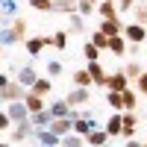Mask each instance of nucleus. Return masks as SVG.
<instances>
[{
    "instance_id": "f257e3e1",
    "label": "nucleus",
    "mask_w": 147,
    "mask_h": 147,
    "mask_svg": "<svg viewBox=\"0 0 147 147\" xmlns=\"http://www.w3.org/2000/svg\"><path fill=\"white\" fill-rule=\"evenodd\" d=\"M32 136H35V124L27 118V121H18V124H15V132H9L6 141L9 144H24L27 138H32Z\"/></svg>"
},
{
    "instance_id": "f03ea898",
    "label": "nucleus",
    "mask_w": 147,
    "mask_h": 147,
    "mask_svg": "<svg viewBox=\"0 0 147 147\" xmlns=\"http://www.w3.org/2000/svg\"><path fill=\"white\" fill-rule=\"evenodd\" d=\"M27 85L24 82H6V85H0V103H9V100H24V97H27Z\"/></svg>"
},
{
    "instance_id": "7ed1b4c3",
    "label": "nucleus",
    "mask_w": 147,
    "mask_h": 147,
    "mask_svg": "<svg viewBox=\"0 0 147 147\" xmlns=\"http://www.w3.org/2000/svg\"><path fill=\"white\" fill-rule=\"evenodd\" d=\"M24 47H27V53L35 59L44 47H53V38H50V35H30V38L24 41Z\"/></svg>"
},
{
    "instance_id": "20e7f679",
    "label": "nucleus",
    "mask_w": 147,
    "mask_h": 147,
    "mask_svg": "<svg viewBox=\"0 0 147 147\" xmlns=\"http://www.w3.org/2000/svg\"><path fill=\"white\" fill-rule=\"evenodd\" d=\"M3 109L9 112V118L15 121V124H18V121H27V118L32 115V112H30V106L24 103V100H9V103H3Z\"/></svg>"
},
{
    "instance_id": "39448f33",
    "label": "nucleus",
    "mask_w": 147,
    "mask_h": 147,
    "mask_svg": "<svg viewBox=\"0 0 147 147\" xmlns=\"http://www.w3.org/2000/svg\"><path fill=\"white\" fill-rule=\"evenodd\" d=\"M124 35H127V41L141 44V41H147V27H144V24H138V21H132V24H127V27H124Z\"/></svg>"
},
{
    "instance_id": "423d86ee",
    "label": "nucleus",
    "mask_w": 147,
    "mask_h": 147,
    "mask_svg": "<svg viewBox=\"0 0 147 147\" xmlns=\"http://www.w3.org/2000/svg\"><path fill=\"white\" fill-rule=\"evenodd\" d=\"M129 82H132V80L124 74V68H121V71H112V74H109L106 88H112V91H127V88H129Z\"/></svg>"
},
{
    "instance_id": "0eeeda50",
    "label": "nucleus",
    "mask_w": 147,
    "mask_h": 147,
    "mask_svg": "<svg viewBox=\"0 0 147 147\" xmlns=\"http://www.w3.org/2000/svg\"><path fill=\"white\" fill-rule=\"evenodd\" d=\"M65 97H68V103H71V106H85L91 94H88V85H74V88H71Z\"/></svg>"
},
{
    "instance_id": "6e6552de",
    "label": "nucleus",
    "mask_w": 147,
    "mask_h": 147,
    "mask_svg": "<svg viewBox=\"0 0 147 147\" xmlns=\"http://www.w3.org/2000/svg\"><path fill=\"white\" fill-rule=\"evenodd\" d=\"M124 132H121V136H124L127 141H132L136 138V109H124Z\"/></svg>"
},
{
    "instance_id": "1a4fd4ad",
    "label": "nucleus",
    "mask_w": 147,
    "mask_h": 147,
    "mask_svg": "<svg viewBox=\"0 0 147 147\" xmlns=\"http://www.w3.org/2000/svg\"><path fill=\"white\" fill-rule=\"evenodd\" d=\"M88 71H91V80H94V85H106V80H109V71L100 65V59L88 62Z\"/></svg>"
},
{
    "instance_id": "9d476101",
    "label": "nucleus",
    "mask_w": 147,
    "mask_h": 147,
    "mask_svg": "<svg viewBox=\"0 0 147 147\" xmlns=\"http://www.w3.org/2000/svg\"><path fill=\"white\" fill-rule=\"evenodd\" d=\"M53 118H56V115L50 112V106H44V109H38V112H32V115H30V121H32L35 127H50V124H53Z\"/></svg>"
},
{
    "instance_id": "9b49d317",
    "label": "nucleus",
    "mask_w": 147,
    "mask_h": 147,
    "mask_svg": "<svg viewBox=\"0 0 147 147\" xmlns=\"http://www.w3.org/2000/svg\"><path fill=\"white\" fill-rule=\"evenodd\" d=\"M100 30L106 35H121V32H124V24L118 21V15L115 18H100Z\"/></svg>"
},
{
    "instance_id": "f8f14e48",
    "label": "nucleus",
    "mask_w": 147,
    "mask_h": 147,
    "mask_svg": "<svg viewBox=\"0 0 147 147\" xmlns=\"http://www.w3.org/2000/svg\"><path fill=\"white\" fill-rule=\"evenodd\" d=\"M24 103L30 106V112H38V109H44L47 103H44V94H38V91H27V97H24Z\"/></svg>"
},
{
    "instance_id": "ddd939ff",
    "label": "nucleus",
    "mask_w": 147,
    "mask_h": 147,
    "mask_svg": "<svg viewBox=\"0 0 147 147\" xmlns=\"http://www.w3.org/2000/svg\"><path fill=\"white\" fill-rule=\"evenodd\" d=\"M35 80H38V74H35V68H32V65L18 68V82H24L27 88H32V85H35Z\"/></svg>"
},
{
    "instance_id": "4468645a",
    "label": "nucleus",
    "mask_w": 147,
    "mask_h": 147,
    "mask_svg": "<svg viewBox=\"0 0 147 147\" xmlns=\"http://www.w3.org/2000/svg\"><path fill=\"white\" fill-rule=\"evenodd\" d=\"M50 129L53 132H59V136H68V132L74 129V118H53V124H50Z\"/></svg>"
},
{
    "instance_id": "2eb2a0df",
    "label": "nucleus",
    "mask_w": 147,
    "mask_h": 147,
    "mask_svg": "<svg viewBox=\"0 0 147 147\" xmlns=\"http://www.w3.org/2000/svg\"><path fill=\"white\" fill-rule=\"evenodd\" d=\"M50 112H53L56 118H71V103H68V97L53 100V103H50Z\"/></svg>"
},
{
    "instance_id": "dca6fc26",
    "label": "nucleus",
    "mask_w": 147,
    "mask_h": 147,
    "mask_svg": "<svg viewBox=\"0 0 147 147\" xmlns=\"http://www.w3.org/2000/svg\"><path fill=\"white\" fill-rule=\"evenodd\" d=\"M71 82H74V85H94V80H91V71H88V68L74 71V74H71Z\"/></svg>"
},
{
    "instance_id": "f3484780",
    "label": "nucleus",
    "mask_w": 147,
    "mask_h": 147,
    "mask_svg": "<svg viewBox=\"0 0 147 147\" xmlns=\"http://www.w3.org/2000/svg\"><path fill=\"white\" fill-rule=\"evenodd\" d=\"M109 50H112L115 56H124V53H127V35H124V32H121V35H112Z\"/></svg>"
},
{
    "instance_id": "a211bd4d",
    "label": "nucleus",
    "mask_w": 147,
    "mask_h": 147,
    "mask_svg": "<svg viewBox=\"0 0 147 147\" xmlns=\"http://www.w3.org/2000/svg\"><path fill=\"white\" fill-rule=\"evenodd\" d=\"M77 3H80V0H56L53 12H56V15H71V12H77Z\"/></svg>"
},
{
    "instance_id": "6ab92c4d",
    "label": "nucleus",
    "mask_w": 147,
    "mask_h": 147,
    "mask_svg": "<svg viewBox=\"0 0 147 147\" xmlns=\"http://www.w3.org/2000/svg\"><path fill=\"white\" fill-rule=\"evenodd\" d=\"M109 138H112V136H109V129H91V132H88V144H94V147L106 144Z\"/></svg>"
},
{
    "instance_id": "aec40b11",
    "label": "nucleus",
    "mask_w": 147,
    "mask_h": 147,
    "mask_svg": "<svg viewBox=\"0 0 147 147\" xmlns=\"http://www.w3.org/2000/svg\"><path fill=\"white\" fill-rule=\"evenodd\" d=\"M97 15L100 18H115L118 12H115V0H100L97 3Z\"/></svg>"
},
{
    "instance_id": "412c9836",
    "label": "nucleus",
    "mask_w": 147,
    "mask_h": 147,
    "mask_svg": "<svg viewBox=\"0 0 147 147\" xmlns=\"http://www.w3.org/2000/svg\"><path fill=\"white\" fill-rule=\"evenodd\" d=\"M106 129H109V136H121V132H124V115H112Z\"/></svg>"
},
{
    "instance_id": "4be33fe9",
    "label": "nucleus",
    "mask_w": 147,
    "mask_h": 147,
    "mask_svg": "<svg viewBox=\"0 0 147 147\" xmlns=\"http://www.w3.org/2000/svg\"><path fill=\"white\" fill-rule=\"evenodd\" d=\"M85 15H80V12H71V15H68V27L74 30V32H82L85 30V21H82Z\"/></svg>"
},
{
    "instance_id": "5701e85b",
    "label": "nucleus",
    "mask_w": 147,
    "mask_h": 147,
    "mask_svg": "<svg viewBox=\"0 0 147 147\" xmlns=\"http://www.w3.org/2000/svg\"><path fill=\"white\" fill-rule=\"evenodd\" d=\"M124 74H127V77H129L132 82H136V80L141 77L144 71H141V65H138V62H124Z\"/></svg>"
},
{
    "instance_id": "b1692460",
    "label": "nucleus",
    "mask_w": 147,
    "mask_h": 147,
    "mask_svg": "<svg viewBox=\"0 0 147 147\" xmlns=\"http://www.w3.org/2000/svg\"><path fill=\"white\" fill-rule=\"evenodd\" d=\"M91 41H94L97 47H100V50H109V41H112V35H106L103 30H97V32L91 35Z\"/></svg>"
},
{
    "instance_id": "393cba45",
    "label": "nucleus",
    "mask_w": 147,
    "mask_h": 147,
    "mask_svg": "<svg viewBox=\"0 0 147 147\" xmlns=\"http://www.w3.org/2000/svg\"><path fill=\"white\" fill-rule=\"evenodd\" d=\"M106 103L112 106V109H124V91H112V88H109V97H106Z\"/></svg>"
},
{
    "instance_id": "a878e982",
    "label": "nucleus",
    "mask_w": 147,
    "mask_h": 147,
    "mask_svg": "<svg viewBox=\"0 0 147 147\" xmlns=\"http://www.w3.org/2000/svg\"><path fill=\"white\" fill-rule=\"evenodd\" d=\"M82 53H85V59H88V62H94V59H100V47H97L94 41H85Z\"/></svg>"
},
{
    "instance_id": "bb28decb",
    "label": "nucleus",
    "mask_w": 147,
    "mask_h": 147,
    "mask_svg": "<svg viewBox=\"0 0 147 147\" xmlns=\"http://www.w3.org/2000/svg\"><path fill=\"white\" fill-rule=\"evenodd\" d=\"M77 12L88 18V15H94V12H97V6H94V0H80V3H77Z\"/></svg>"
},
{
    "instance_id": "cd10ccee",
    "label": "nucleus",
    "mask_w": 147,
    "mask_h": 147,
    "mask_svg": "<svg viewBox=\"0 0 147 147\" xmlns=\"http://www.w3.org/2000/svg\"><path fill=\"white\" fill-rule=\"evenodd\" d=\"M53 3H56V0H30V6L35 12H53Z\"/></svg>"
},
{
    "instance_id": "c85d7f7f",
    "label": "nucleus",
    "mask_w": 147,
    "mask_h": 147,
    "mask_svg": "<svg viewBox=\"0 0 147 147\" xmlns=\"http://www.w3.org/2000/svg\"><path fill=\"white\" fill-rule=\"evenodd\" d=\"M50 80H53V77H50ZM50 80H41V77H38V80H35V85H32V91H38V94H50V88H53Z\"/></svg>"
},
{
    "instance_id": "c756f323",
    "label": "nucleus",
    "mask_w": 147,
    "mask_h": 147,
    "mask_svg": "<svg viewBox=\"0 0 147 147\" xmlns=\"http://www.w3.org/2000/svg\"><path fill=\"white\" fill-rule=\"evenodd\" d=\"M50 38H53V47H56V50H65V47H68V32H65V30H62V32H53Z\"/></svg>"
},
{
    "instance_id": "7c9ffc66",
    "label": "nucleus",
    "mask_w": 147,
    "mask_h": 147,
    "mask_svg": "<svg viewBox=\"0 0 147 147\" xmlns=\"http://www.w3.org/2000/svg\"><path fill=\"white\" fill-rule=\"evenodd\" d=\"M15 41H21V38H18V32L12 30V27H6V30H3V47H12Z\"/></svg>"
},
{
    "instance_id": "2f4dec72",
    "label": "nucleus",
    "mask_w": 147,
    "mask_h": 147,
    "mask_svg": "<svg viewBox=\"0 0 147 147\" xmlns=\"http://www.w3.org/2000/svg\"><path fill=\"white\" fill-rule=\"evenodd\" d=\"M124 109H136V88L132 85L124 91Z\"/></svg>"
},
{
    "instance_id": "473e14b6",
    "label": "nucleus",
    "mask_w": 147,
    "mask_h": 147,
    "mask_svg": "<svg viewBox=\"0 0 147 147\" xmlns=\"http://www.w3.org/2000/svg\"><path fill=\"white\" fill-rule=\"evenodd\" d=\"M12 30H15L18 32V38L24 41V38H27V21H24V18H18L15 24H12Z\"/></svg>"
},
{
    "instance_id": "72a5a7b5",
    "label": "nucleus",
    "mask_w": 147,
    "mask_h": 147,
    "mask_svg": "<svg viewBox=\"0 0 147 147\" xmlns=\"http://www.w3.org/2000/svg\"><path fill=\"white\" fill-rule=\"evenodd\" d=\"M59 74H62V62H59V59H50V62H47V77H59Z\"/></svg>"
},
{
    "instance_id": "f704fd0d",
    "label": "nucleus",
    "mask_w": 147,
    "mask_h": 147,
    "mask_svg": "<svg viewBox=\"0 0 147 147\" xmlns=\"http://www.w3.org/2000/svg\"><path fill=\"white\" fill-rule=\"evenodd\" d=\"M136 21L147 27V3H141V0H138V6H136Z\"/></svg>"
},
{
    "instance_id": "c9c22d12",
    "label": "nucleus",
    "mask_w": 147,
    "mask_h": 147,
    "mask_svg": "<svg viewBox=\"0 0 147 147\" xmlns=\"http://www.w3.org/2000/svg\"><path fill=\"white\" fill-rule=\"evenodd\" d=\"M15 12H18V3H15V0H3V15H6V18H12Z\"/></svg>"
},
{
    "instance_id": "e433bc0d",
    "label": "nucleus",
    "mask_w": 147,
    "mask_h": 147,
    "mask_svg": "<svg viewBox=\"0 0 147 147\" xmlns=\"http://www.w3.org/2000/svg\"><path fill=\"white\" fill-rule=\"evenodd\" d=\"M136 88H138L141 94H147V71H144V74H141V77L136 80Z\"/></svg>"
},
{
    "instance_id": "4c0bfd02",
    "label": "nucleus",
    "mask_w": 147,
    "mask_h": 147,
    "mask_svg": "<svg viewBox=\"0 0 147 147\" xmlns=\"http://www.w3.org/2000/svg\"><path fill=\"white\" fill-rule=\"evenodd\" d=\"M132 3H136V0H118V6L124 9V12H129V9H132Z\"/></svg>"
}]
</instances>
